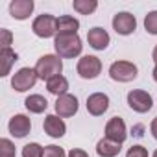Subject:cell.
I'll use <instances>...</instances> for the list:
<instances>
[{"mask_svg": "<svg viewBox=\"0 0 157 157\" xmlns=\"http://www.w3.org/2000/svg\"><path fill=\"white\" fill-rule=\"evenodd\" d=\"M54 48H56L59 57L72 59V57H78L82 54L83 44H82V39L78 33H63V35L57 33L54 39Z\"/></svg>", "mask_w": 157, "mask_h": 157, "instance_id": "cell-1", "label": "cell"}, {"mask_svg": "<svg viewBox=\"0 0 157 157\" xmlns=\"http://www.w3.org/2000/svg\"><path fill=\"white\" fill-rule=\"evenodd\" d=\"M63 70V61L59 56H54V54H46L43 57L37 59V65H35V72L39 76V80H52V78L59 76Z\"/></svg>", "mask_w": 157, "mask_h": 157, "instance_id": "cell-2", "label": "cell"}, {"mask_svg": "<svg viewBox=\"0 0 157 157\" xmlns=\"http://www.w3.org/2000/svg\"><path fill=\"white\" fill-rule=\"evenodd\" d=\"M137 65L131 63V61H115L111 67H109V76L111 80L115 82H120V83H128V82H133L137 78Z\"/></svg>", "mask_w": 157, "mask_h": 157, "instance_id": "cell-3", "label": "cell"}, {"mask_svg": "<svg viewBox=\"0 0 157 157\" xmlns=\"http://www.w3.org/2000/svg\"><path fill=\"white\" fill-rule=\"evenodd\" d=\"M32 30L37 37L41 39H48V37H54L57 35V19L50 13H43L39 15L33 24H32Z\"/></svg>", "mask_w": 157, "mask_h": 157, "instance_id": "cell-4", "label": "cell"}, {"mask_svg": "<svg viewBox=\"0 0 157 157\" xmlns=\"http://www.w3.org/2000/svg\"><path fill=\"white\" fill-rule=\"evenodd\" d=\"M39 80V76L35 72V68H30V67H24L21 70H17L11 78V87L17 91V93H26L28 89H32L35 85V82Z\"/></svg>", "mask_w": 157, "mask_h": 157, "instance_id": "cell-5", "label": "cell"}, {"mask_svg": "<svg viewBox=\"0 0 157 157\" xmlns=\"http://www.w3.org/2000/svg\"><path fill=\"white\" fill-rule=\"evenodd\" d=\"M76 70L83 80H94V78H98L100 72H102V61L96 56H83L80 61H78Z\"/></svg>", "mask_w": 157, "mask_h": 157, "instance_id": "cell-6", "label": "cell"}, {"mask_svg": "<svg viewBox=\"0 0 157 157\" xmlns=\"http://www.w3.org/2000/svg\"><path fill=\"white\" fill-rule=\"evenodd\" d=\"M128 105L137 113H148L153 105V100L146 91L133 89V91L128 93Z\"/></svg>", "mask_w": 157, "mask_h": 157, "instance_id": "cell-7", "label": "cell"}, {"mask_svg": "<svg viewBox=\"0 0 157 157\" xmlns=\"http://www.w3.org/2000/svg\"><path fill=\"white\" fill-rule=\"evenodd\" d=\"M137 28V19L135 15L128 13V11H120L113 17V30L118 35H131Z\"/></svg>", "mask_w": 157, "mask_h": 157, "instance_id": "cell-8", "label": "cell"}, {"mask_svg": "<svg viewBox=\"0 0 157 157\" xmlns=\"http://www.w3.org/2000/svg\"><path fill=\"white\" fill-rule=\"evenodd\" d=\"M78 98L74 96V94H63V96H59L57 100H56V113H57V117H61V118H68V117H74L76 113H78Z\"/></svg>", "mask_w": 157, "mask_h": 157, "instance_id": "cell-9", "label": "cell"}, {"mask_svg": "<svg viewBox=\"0 0 157 157\" xmlns=\"http://www.w3.org/2000/svg\"><path fill=\"white\" fill-rule=\"evenodd\" d=\"M105 137L113 142H118L122 144L128 137V129H126V124L120 117H113L107 124H105Z\"/></svg>", "mask_w": 157, "mask_h": 157, "instance_id": "cell-10", "label": "cell"}, {"mask_svg": "<svg viewBox=\"0 0 157 157\" xmlns=\"http://www.w3.org/2000/svg\"><path fill=\"white\" fill-rule=\"evenodd\" d=\"M8 129L15 139H24L32 129V120L26 115H15V117H11Z\"/></svg>", "mask_w": 157, "mask_h": 157, "instance_id": "cell-11", "label": "cell"}, {"mask_svg": "<svg viewBox=\"0 0 157 157\" xmlns=\"http://www.w3.org/2000/svg\"><path fill=\"white\" fill-rule=\"evenodd\" d=\"M109 109V96L104 93H94L87 98V111L93 117H102Z\"/></svg>", "mask_w": 157, "mask_h": 157, "instance_id": "cell-12", "label": "cell"}, {"mask_svg": "<svg viewBox=\"0 0 157 157\" xmlns=\"http://www.w3.org/2000/svg\"><path fill=\"white\" fill-rule=\"evenodd\" d=\"M43 128H44V133L50 135V137H54V139L63 137L65 131H67V126H65L63 118L57 117V115H48V117H44Z\"/></svg>", "mask_w": 157, "mask_h": 157, "instance_id": "cell-13", "label": "cell"}, {"mask_svg": "<svg viewBox=\"0 0 157 157\" xmlns=\"http://www.w3.org/2000/svg\"><path fill=\"white\" fill-rule=\"evenodd\" d=\"M87 41H89V44L94 50H105L109 46V43H111V37H109V33L104 28L96 26V28H91L87 32Z\"/></svg>", "mask_w": 157, "mask_h": 157, "instance_id": "cell-14", "label": "cell"}, {"mask_svg": "<svg viewBox=\"0 0 157 157\" xmlns=\"http://www.w3.org/2000/svg\"><path fill=\"white\" fill-rule=\"evenodd\" d=\"M35 4H33V0H13V2L10 4V13L13 19L17 21H24L32 15Z\"/></svg>", "mask_w": 157, "mask_h": 157, "instance_id": "cell-15", "label": "cell"}, {"mask_svg": "<svg viewBox=\"0 0 157 157\" xmlns=\"http://www.w3.org/2000/svg\"><path fill=\"white\" fill-rule=\"evenodd\" d=\"M120 150H122V144L113 142V140H109L107 137H104V139L98 140V144H96V153H98L100 157H117V155L120 153Z\"/></svg>", "mask_w": 157, "mask_h": 157, "instance_id": "cell-16", "label": "cell"}, {"mask_svg": "<svg viewBox=\"0 0 157 157\" xmlns=\"http://www.w3.org/2000/svg\"><path fill=\"white\" fill-rule=\"evenodd\" d=\"M46 89H48L50 94H56L59 98V96L67 94V91H68V80H67L65 76L59 74V76H56V78H52V80L46 82Z\"/></svg>", "mask_w": 157, "mask_h": 157, "instance_id": "cell-17", "label": "cell"}, {"mask_svg": "<svg viewBox=\"0 0 157 157\" xmlns=\"http://www.w3.org/2000/svg\"><path fill=\"white\" fill-rule=\"evenodd\" d=\"M24 105H26V109H28L30 113L41 115V113H44V111H46L48 102H46V98H44V96H41V94H30V96L24 100Z\"/></svg>", "mask_w": 157, "mask_h": 157, "instance_id": "cell-18", "label": "cell"}, {"mask_svg": "<svg viewBox=\"0 0 157 157\" xmlns=\"http://www.w3.org/2000/svg\"><path fill=\"white\" fill-rule=\"evenodd\" d=\"M78 28H80V21L70 17V15H61L57 19V33H78Z\"/></svg>", "mask_w": 157, "mask_h": 157, "instance_id": "cell-19", "label": "cell"}, {"mask_svg": "<svg viewBox=\"0 0 157 157\" xmlns=\"http://www.w3.org/2000/svg\"><path fill=\"white\" fill-rule=\"evenodd\" d=\"M17 54L11 50V48H2L0 50V61H2V72H0V76H8L10 70H11V65L17 61Z\"/></svg>", "mask_w": 157, "mask_h": 157, "instance_id": "cell-20", "label": "cell"}, {"mask_svg": "<svg viewBox=\"0 0 157 157\" xmlns=\"http://www.w3.org/2000/svg\"><path fill=\"white\" fill-rule=\"evenodd\" d=\"M72 6H74V10H76L78 13H82V15H91V13L96 11L98 2H96V0H74Z\"/></svg>", "mask_w": 157, "mask_h": 157, "instance_id": "cell-21", "label": "cell"}, {"mask_svg": "<svg viewBox=\"0 0 157 157\" xmlns=\"http://www.w3.org/2000/svg\"><path fill=\"white\" fill-rule=\"evenodd\" d=\"M44 148L37 142H30L22 148V157H43Z\"/></svg>", "mask_w": 157, "mask_h": 157, "instance_id": "cell-22", "label": "cell"}, {"mask_svg": "<svg viewBox=\"0 0 157 157\" xmlns=\"http://www.w3.org/2000/svg\"><path fill=\"white\" fill-rule=\"evenodd\" d=\"M144 28H146L148 33L157 35V11H150L144 17Z\"/></svg>", "mask_w": 157, "mask_h": 157, "instance_id": "cell-23", "label": "cell"}, {"mask_svg": "<svg viewBox=\"0 0 157 157\" xmlns=\"http://www.w3.org/2000/svg\"><path fill=\"white\" fill-rule=\"evenodd\" d=\"M0 157H15V146L11 140L8 139L0 140Z\"/></svg>", "mask_w": 157, "mask_h": 157, "instance_id": "cell-24", "label": "cell"}, {"mask_svg": "<svg viewBox=\"0 0 157 157\" xmlns=\"http://www.w3.org/2000/svg\"><path fill=\"white\" fill-rule=\"evenodd\" d=\"M43 157H67V153H65V150H63L61 146L50 144V146H44Z\"/></svg>", "mask_w": 157, "mask_h": 157, "instance_id": "cell-25", "label": "cell"}, {"mask_svg": "<svg viewBox=\"0 0 157 157\" xmlns=\"http://www.w3.org/2000/svg\"><path fill=\"white\" fill-rule=\"evenodd\" d=\"M126 157H148V150H146L144 146L135 144V146H131V148L128 150Z\"/></svg>", "mask_w": 157, "mask_h": 157, "instance_id": "cell-26", "label": "cell"}, {"mask_svg": "<svg viewBox=\"0 0 157 157\" xmlns=\"http://www.w3.org/2000/svg\"><path fill=\"white\" fill-rule=\"evenodd\" d=\"M0 35H2V48H10L11 44V32L10 30H0Z\"/></svg>", "mask_w": 157, "mask_h": 157, "instance_id": "cell-27", "label": "cell"}, {"mask_svg": "<svg viewBox=\"0 0 157 157\" xmlns=\"http://www.w3.org/2000/svg\"><path fill=\"white\" fill-rule=\"evenodd\" d=\"M67 157H89V153L85 150H80V148H72Z\"/></svg>", "mask_w": 157, "mask_h": 157, "instance_id": "cell-28", "label": "cell"}, {"mask_svg": "<svg viewBox=\"0 0 157 157\" xmlns=\"http://www.w3.org/2000/svg\"><path fill=\"white\" fill-rule=\"evenodd\" d=\"M150 131H151V135H153V139H157V117L151 120V124H150Z\"/></svg>", "mask_w": 157, "mask_h": 157, "instance_id": "cell-29", "label": "cell"}, {"mask_svg": "<svg viewBox=\"0 0 157 157\" xmlns=\"http://www.w3.org/2000/svg\"><path fill=\"white\" fill-rule=\"evenodd\" d=\"M151 57H153V61H155V65H157V44H155V48H153V54H151Z\"/></svg>", "mask_w": 157, "mask_h": 157, "instance_id": "cell-30", "label": "cell"}, {"mask_svg": "<svg viewBox=\"0 0 157 157\" xmlns=\"http://www.w3.org/2000/svg\"><path fill=\"white\" fill-rule=\"evenodd\" d=\"M151 74H153V80L157 82V65H155V68H153V72H151Z\"/></svg>", "mask_w": 157, "mask_h": 157, "instance_id": "cell-31", "label": "cell"}, {"mask_svg": "<svg viewBox=\"0 0 157 157\" xmlns=\"http://www.w3.org/2000/svg\"><path fill=\"white\" fill-rule=\"evenodd\" d=\"M151 157H157V150H155V151H153V155H151Z\"/></svg>", "mask_w": 157, "mask_h": 157, "instance_id": "cell-32", "label": "cell"}]
</instances>
